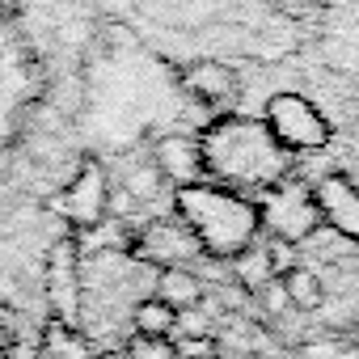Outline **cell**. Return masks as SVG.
I'll list each match as a JSON object with an SVG mask.
<instances>
[{
	"label": "cell",
	"instance_id": "obj_1",
	"mask_svg": "<svg viewBox=\"0 0 359 359\" xmlns=\"http://www.w3.org/2000/svg\"><path fill=\"white\" fill-rule=\"evenodd\" d=\"M47 97V68L30 26V0H0V187L18 144Z\"/></svg>",
	"mask_w": 359,
	"mask_h": 359
},
{
	"label": "cell",
	"instance_id": "obj_2",
	"mask_svg": "<svg viewBox=\"0 0 359 359\" xmlns=\"http://www.w3.org/2000/svg\"><path fill=\"white\" fill-rule=\"evenodd\" d=\"M203 173L224 191H271L287 177L292 156L275 144L262 118H216L199 140Z\"/></svg>",
	"mask_w": 359,
	"mask_h": 359
},
{
	"label": "cell",
	"instance_id": "obj_3",
	"mask_svg": "<svg viewBox=\"0 0 359 359\" xmlns=\"http://www.w3.org/2000/svg\"><path fill=\"white\" fill-rule=\"evenodd\" d=\"M300 60L359 123V0H321L304 22Z\"/></svg>",
	"mask_w": 359,
	"mask_h": 359
},
{
	"label": "cell",
	"instance_id": "obj_4",
	"mask_svg": "<svg viewBox=\"0 0 359 359\" xmlns=\"http://www.w3.org/2000/svg\"><path fill=\"white\" fill-rule=\"evenodd\" d=\"M177 220L187 224V233L199 241L208 258H220V262H237L245 250H254L262 233L258 203H250L237 191L208 187V182L177 191Z\"/></svg>",
	"mask_w": 359,
	"mask_h": 359
},
{
	"label": "cell",
	"instance_id": "obj_5",
	"mask_svg": "<svg viewBox=\"0 0 359 359\" xmlns=\"http://www.w3.org/2000/svg\"><path fill=\"white\" fill-rule=\"evenodd\" d=\"M266 131L275 135V144L292 156V152H317L330 144L334 123L321 114V106L309 93H279L266 102Z\"/></svg>",
	"mask_w": 359,
	"mask_h": 359
},
{
	"label": "cell",
	"instance_id": "obj_6",
	"mask_svg": "<svg viewBox=\"0 0 359 359\" xmlns=\"http://www.w3.org/2000/svg\"><path fill=\"white\" fill-rule=\"evenodd\" d=\"M258 220H262V229H271L275 241H283V245L304 241V237L321 224L317 203H313V191H304V187H287V182L271 187L266 203L258 208Z\"/></svg>",
	"mask_w": 359,
	"mask_h": 359
},
{
	"label": "cell",
	"instance_id": "obj_7",
	"mask_svg": "<svg viewBox=\"0 0 359 359\" xmlns=\"http://www.w3.org/2000/svg\"><path fill=\"white\" fill-rule=\"evenodd\" d=\"M43 296L51 304V321L76 325V317H81V258H76V245L68 237L55 241L51 254H47Z\"/></svg>",
	"mask_w": 359,
	"mask_h": 359
},
{
	"label": "cell",
	"instance_id": "obj_8",
	"mask_svg": "<svg viewBox=\"0 0 359 359\" xmlns=\"http://www.w3.org/2000/svg\"><path fill=\"white\" fill-rule=\"evenodd\" d=\"M313 203H317L321 224H330L346 241H359V187L355 182H346V177H325L313 191Z\"/></svg>",
	"mask_w": 359,
	"mask_h": 359
},
{
	"label": "cell",
	"instance_id": "obj_9",
	"mask_svg": "<svg viewBox=\"0 0 359 359\" xmlns=\"http://www.w3.org/2000/svg\"><path fill=\"white\" fill-rule=\"evenodd\" d=\"M144 262H152L156 271L165 266H187L191 258H199V241L187 233V224L177 220V224H152L144 237H140V250H135Z\"/></svg>",
	"mask_w": 359,
	"mask_h": 359
},
{
	"label": "cell",
	"instance_id": "obj_10",
	"mask_svg": "<svg viewBox=\"0 0 359 359\" xmlns=\"http://www.w3.org/2000/svg\"><path fill=\"white\" fill-rule=\"evenodd\" d=\"M64 216L72 229H97L106 216V177L89 165L85 173L72 177V187L64 195Z\"/></svg>",
	"mask_w": 359,
	"mask_h": 359
},
{
	"label": "cell",
	"instance_id": "obj_11",
	"mask_svg": "<svg viewBox=\"0 0 359 359\" xmlns=\"http://www.w3.org/2000/svg\"><path fill=\"white\" fill-rule=\"evenodd\" d=\"M152 296L165 300L173 313H187V309L203 304L208 287H203V279H199L191 266H165V271H156V287H152Z\"/></svg>",
	"mask_w": 359,
	"mask_h": 359
},
{
	"label": "cell",
	"instance_id": "obj_12",
	"mask_svg": "<svg viewBox=\"0 0 359 359\" xmlns=\"http://www.w3.org/2000/svg\"><path fill=\"white\" fill-rule=\"evenodd\" d=\"M93 355L97 351L89 346V338L64 321H47L39 342H34V359H93Z\"/></svg>",
	"mask_w": 359,
	"mask_h": 359
},
{
	"label": "cell",
	"instance_id": "obj_13",
	"mask_svg": "<svg viewBox=\"0 0 359 359\" xmlns=\"http://www.w3.org/2000/svg\"><path fill=\"white\" fill-rule=\"evenodd\" d=\"M279 292H283V300H287L292 309H300V313H317V309L325 304V283H321V275L309 271V266H283V271H279Z\"/></svg>",
	"mask_w": 359,
	"mask_h": 359
},
{
	"label": "cell",
	"instance_id": "obj_14",
	"mask_svg": "<svg viewBox=\"0 0 359 359\" xmlns=\"http://www.w3.org/2000/svg\"><path fill=\"white\" fill-rule=\"evenodd\" d=\"M131 334L135 338H173L177 334V313L156 300V296H144L131 304Z\"/></svg>",
	"mask_w": 359,
	"mask_h": 359
},
{
	"label": "cell",
	"instance_id": "obj_15",
	"mask_svg": "<svg viewBox=\"0 0 359 359\" xmlns=\"http://www.w3.org/2000/svg\"><path fill=\"white\" fill-rule=\"evenodd\" d=\"M118 359H177L169 338H127V346L118 351Z\"/></svg>",
	"mask_w": 359,
	"mask_h": 359
},
{
	"label": "cell",
	"instance_id": "obj_16",
	"mask_svg": "<svg viewBox=\"0 0 359 359\" xmlns=\"http://www.w3.org/2000/svg\"><path fill=\"white\" fill-rule=\"evenodd\" d=\"M169 342H173L177 359H216L220 355L216 338H169Z\"/></svg>",
	"mask_w": 359,
	"mask_h": 359
},
{
	"label": "cell",
	"instance_id": "obj_17",
	"mask_svg": "<svg viewBox=\"0 0 359 359\" xmlns=\"http://www.w3.org/2000/svg\"><path fill=\"white\" fill-rule=\"evenodd\" d=\"M254 5H266V9H275V13L292 18L296 26H304V22H309V13L321 5V0H254Z\"/></svg>",
	"mask_w": 359,
	"mask_h": 359
},
{
	"label": "cell",
	"instance_id": "obj_18",
	"mask_svg": "<svg viewBox=\"0 0 359 359\" xmlns=\"http://www.w3.org/2000/svg\"><path fill=\"white\" fill-rule=\"evenodd\" d=\"M93 359H118V351H97Z\"/></svg>",
	"mask_w": 359,
	"mask_h": 359
},
{
	"label": "cell",
	"instance_id": "obj_19",
	"mask_svg": "<svg viewBox=\"0 0 359 359\" xmlns=\"http://www.w3.org/2000/svg\"><path fill=\"white\" fill-rule=\"evenodd\" d=\"M0 359H5V351H0Z\"/></svg>",
	"mask_w": 359,
	"mask_h": 359
}]
</instances>
